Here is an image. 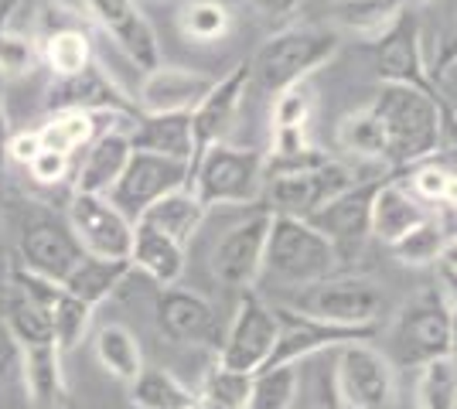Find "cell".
<instances>
[{
  "label": "cell",
  "instance_id": "22",
  "mask_svg": "<svg viewBox=\"0 0 457 409\" xmlns=\"http://www.w3.org/2000/svg\"><path fill=\"white\" fill-rule=\"evenodd\" d=\"M157 328L174 345H198L215 334V307L202 293L185 287H161L157 293Z\"/></svg>",
  "mask_w": 457,
  "mask_h": 409
},
{
  "label": "cell",
  "instance_id": "27",
  "mask_svg": "<svg viewBox=\"0 0 457 409\" xmlns=\"http://www.w3.org/2000/svg\"><path fill=\"white\" fill-rule=\"evenodd\" d=\"M406 11V0H331L328 14L338 35L359 41H379Z\"/></svg>",
  "mask_w": 457,
  "mask_h": 409
},
{
  "label": "cell",
  "instance_id": "49",
  "mask_svg": "<svg viewBox=\"0 0 457 409\" xmlns=\"http://www.w3.org/2000/svg\"><path fill=\"white\" fill-rule=\"evenodd\" d=\"M301 4H304V0H249V7H253L260 18H270V20L294 18V14L301 11Z\"/></svg>",
  "mask_w": 457,
  "mask_h": 409
},
{
  "label": "cell",
  "instance_id": "47",
  "mask_svg": "<svg viewBox=\"0 0 457 409\" xmlns=\"http://www.w3.org/2000/svg\"><path fill=\"white\" fill-rule=\"evenodd\" d=\"M21 358H24V351H21L18 334L11 331L7 317L0 314V382L21 379Z\"/></svg>",
  "mask_w": 457,
  "mask_h": 409
},
{
  "label": "cell",
  "instance_id": "16",
  "mask_svg": "<svg viewBox=\"0 0 457 409\" xmlns=\"http://www.w3.org/2000/svg\"><path fill=\"white\" fill-rule=\"evenodd\" d=\"M82 256L86 249L72 233L69 218L41 212L24 222V229H21V266L24 270L62 283Z\"/></svg>",
  "mask_w": 457,
  "mask_h": 409
},
{
  "label": "cell",
  "instance_id": "38",
  "mask_svg": "<svg viewBox=\"0 0 457 409\" xmlns=\"http://www.w3.org/2000/svg\"><path fill=\"white\" fill-rule=\"evenodd\" d=\"M297 403V362L287 365H263L253 372L246 409H294Z\"/></svg>",
  "mask_w": 457,
  "mask_h": 409
},
{
  "label": "cell",
  "instance_id": "2",
  "mask_svg": "<svg viewBox=\"0 0 457 409\" xmlns=\"http://www.w3.org/2000/svg\"><path fill=\"white\" fill-rule=\"evenodd\" d=\"M338 48H342V38L335 28L290 24L256 48V55L249 59V78L256 89L277 96L297 82H307L338 55Z\"/></svg>",
  "mask_w": 457,
  "mask_h": 409
},
{
  "label": "cell",
  "instance_id": "19",
  "mask_svg": "<svg viewBox=\"0 0 457 409\" xmlns=\"http://www.w3.org/2000/svg\"><path fill=\"white\" fill-rule=\"evenodd\" d=\"M219 76L188 69V65H157L144 72V82L137 89V113H191L202 99L212 93Z\"/></svg>",
  "mask_w": 457,
  "mask_h": 409
},
{
  "label": "cell",
  "instance_id": "42",
  "mask_svg": "<svg viewBox=\"0 0 457 409\" xmlns=\"http://www.w3.org/2000/svg\"><path fill=\"white\" fill-rule=\"evenodd\" d=\"M41 65V48L35 35H21L4 28L0 31V78H24Z\"/></svg>",
  "mask_w": 457,
  "mask_h": 409
},
{
  "label": "cell",
  "instance_id": "11",
  "mask_svg": "<svg viewBox=\"0 0 457 409\" xmlns=\"http://www.w3.org/2000/svg\"><path fill=\"white\" fill-rule=\"evenodd\" d=\"M191 184V164L188 160H174V157L147 154V151H134L130 164L123 168V175L110 188V201L130 222L151 209L157 198H164L174 188Z\"/></svg>",
  "mask_w": 457,
  "mask_h": 409
},
{
  "label": "cell",
  "instance_id": "21",
  "mask_svg": "<svg viewBox=\"0 0 457 409\" xmlns=\"http://www.w3.org/2000/svg\"><path fill=\"white\" fill-rule=\"evenodd\" d=\"M134 157V143L127 127H106L103 134L96 136L93 143L86 147V157L79 160L76 175H72V192H93V195H110L123 168L130 164Z\"/></svg>",
  "mask_w": 457,
  "mask_h": 409
},
{
  "label": "cell",
  "instance_id": "6",
  "mask_svg": "<svg viewBox=\"0 0 457 409\" xmlns=\"http://www.w3.org/2000/svg\"><path fill=\"white\" fill-rule=\"evenodd\" d=\"M335 382L348 409H396V365L372 338L335 348Z\"/></svg>",
  "mask_w": 457,
  "mask_h": 409
},
{
  "label": "cell",
  "instance_id": "14",
  "mask_svg": "<svg viewBox=\"0 0 457 409\" xmlns=\"http://www.w3.org/2000/svg\"><path fill=\"white\" fill-rule=\"evenodd\" d=\"M65 218H69V225H72V233H76L86 253L110 256V259H130L134 222L120 212L106 195L72 192Z\"/></svg>",
  "mask_w": 457,
  "mask_h": 409
},
{
  "label": "cell",
  "instance_id": "9",
  "mask_svg": "<svg viewBox=\"0 0 457 409\" xmlns=\"http://www.w3.org/2000/svg\"><path fill=\"white\" fill-rule=\"evenodd\" d=\"M277 334H280V321L273 314V304L260 300L253 290H243L239 307L222 338V348H219V365L246 372V375L260 372L277 348Z\"/></svg>",
  "mask_w": 457,
  "mask_h": 409
},
{
  "label": "cell",
  "instance_id": "52",
  "mask_svg": "<svg viewBox=\"0 0 457 409\" xmlns=\"http://www.w3.org/2000/svg\"><path fill=\"white\" fill-rule=\"evenodd\" d=\"M18 7H21V0H0V31L11 24V18L18 14Z\"/></svg>",
  "mask_w": 457,
  "mask_h": 409
},
{
  "label": "cell",
  "instance_id": "8",
  "mask_svg": "<svg viewBox=\"0 0 457 409\" xmlns=\"http://www.w3.org/2000/svg\"><path fill=\"white\" fill-rule=\"evenodd\" d=\"M294 307L314 314L321 321L342 324V328H379L386 311V297L376 283L362 276H328L321 283H311L294 300Z\"/></svg>",
  "mask_w": 457,
  "mask_h": 409
},
{
  "label": "cell",
  "instance_id": "36",
  "mask_svg": "<svg viewBox=\"0 0 457 409\" xmlns=\"http://www.w3.org/2000/svg\"><path fill=\"white\" fill-rule=\"evenodd\" d=\"M413 399L417 409H457V362L451 355L420 365Z\"/></svg>",
  "mask_w": 457,
  "mask_h": 409
},
{
  "label": "cell",
  "instance_id": "12",
  "mask_svg": "<svg viewBox=\"0 0 457 409\" xmlns=\"http://www.w3.org/2000/svg\"><path fill=\"white\" fill-rule=\"evenodd\" d=\"M273 314L280 321V334H277V348L270 355L267 365H287V362H301L318 351H335L348 345V341H362V338H376L379 328H342L321 321L314 314L301 311L294 304H273Z\"/></svg>",
  "mask_w": 457,
  "mask_h": 409
},
{
  "label": "cell",
  "instance_id": "40",
  "mask_svg": "<svg viewBox=\"0 0 457 409\" xmlns=\"http://www.w3.org/2000/svg\"><path fill=\"white\" fill-rule=\"evenodd\" d=\"M93 311L86 300H79L76 293H69L65 287H58L55 300L48 304V321H52V331H55V341L62 351H72L86 338L89 324H93Z\"/></svg>",
  "mask_w": 457,
  "mask_h": 409
},
{
  "label": "cell",
  "instance_id": "33",
  "mask_svg": "<svg viewBox=\"0 0 457 409\" xmlns=\"http://www.w3.org/2000/svg\"><path fill=\"white\" fill-rule=\"evenodd\" d=\"M35 41H38V48H41V65L52 72V78L76 76V72L89 69V65L96 61L93 41H89L86 24L62 28V31H52V35L35 38Z\"/></svg>",
  "mask_w": 457,
  "mask_h": 409
},
{
  "label": "cell",
  "instance_id": "50",
  "mask_svg": "<svg viewBox=\"0 0 457 409\" xmlns=\"http://www.w3.org/2000/svg\"><path fill=\"white\" fill-rule=\"evenodd\" d=\"M437 280H440V293L447 297V304L457 311V270H451V266H437Z\"/></svg>",
  "mask_w": 457,
  "mask_h": 409
},
{
  "label": "cell",
  "instance_id": "37",
  "mask_svg": "<svg viewBox=\"0 0 457 409\" xmlns=\"http://www.w3.org/2000/svg\"><path fill=\"white\" fill-rule=\"evenodd\" d=\"M444 242H447V229H444L440 215L434 212L427 222H420L406 235H400L389 246V253L396 256L403 266H437L440 253H444Z\"/></svg>",
  "mask_w": 457,
  "mask_h": 409
},
{
  "label": "cell",
  "instance_id": "30",
  "mask_svg": "<svg viewBox=\"0 0 457 409\" xmlns=\"http://www.w3.org/2000/svg\"><path fill=\"white\" fill-rule=\"evenodd\" d=\"M110 117H120V113H79V110L48 113V119L38 127L41 147L62 151V154H69V157L82 154L106 127H113V123L103 127V119H110ZM123 123H130V119H123Z\"/></svg>",
  "mask_w": 457,
  "mask_h": 409
},
{
  "label": "cell",
  "instance_id": "13",
  "mask_svg": "<svg viewBox=\"0 0 457 409\" xmlns=\"http://www.w3.org/2000/svg\"><path fill=\"white\" fill-rule=\"evenodd\" d=\"M86 18L113 38V45L134 61L140 72H151L161 65V41L151 18L144 14L140 0H82Z\"/></svg>",
  "mask_w": 457,
  "mask_h": 409
},
{
  "label": "cell",
  "instance_id": "45",
  "mask_svg": "<svg viewBox=\"0 0 457 409\" xmlns=\"http://www.w3.org/2000/svg\"><path fill=\"white\" fill-rule=\"evenodd\" d=\"M72 160H76V157L41 147L38 157L28 164V171H31V177H35L38 184H62V181H69V177H72Z\"/></svg>",
  "mask_w": 457,
  "mask_h": 409
},
{
  "label": "cell",
  "instance_id": "20",
  "mask_svg": "<svg viewBox=\"0 0 457 409\" xmlns=\"http://www.w3.org/2000/svg\"><path fill=\"white\" fill-rule=\"evenodd\" d=\"M249 86H253L249 61H239L236 69H228L226 76H219V82L212 86L209 96L191 110V127H195V140H198V154L209 143L228 140V130H232V123L239 117L243 102H246Z\"/></svg>",
  "mask_w": 457,
  "mask_h": 409
},
{
  "label": "cell",
  "instance_id": "26",
  "mask_svg": "<svg viewBox=\"0 0 457 409\" xmlns=\"http://www.w3.org/2000/svg\"><path fill=\"white\" fill-rule=\"evenodd\" d=\"M130 263L134 270H144L154 283L171 287L181 280L188 266V246L174 242L171 235L154 229L147 222H134V246H130Z\"/></svg>",
  "mask_w": 457,
  "mask_h": 409
},
{
  "label": "cell",
  "instance_id": "46",
  "mask_svg": "<svg viewBox=\"0 0 457 409\" xmlns=\"http://www.w3.org/2000/svg\"><path fill=\"white\" fill-rule=\"evenodd\" d=\"M76 24H86L82 11L76 7H65L58 0H48L38 7V18H35V38H45L52 31H62V28H76Z\"/></svg>",
  "mask_w": 457,
  "mask_h": 409
},
{
  "label": "cell",
  "instance_id": "1",
  "mask_svg": "<svg viewBox=\"0 0 457 409\" xmlns=\"http://www.w3.org/2000/svg\"><path fill=\"white\" fill-rule=\"evenodd\" d=\"M372 113L379 119L382 134V164L389 171H406L423 164L440 151L444 134H457V113L447 110L434 96L420 93L413 86L382 82L372 96Z\"/></svg>",
  "mask_w": 457,
  "mask_h": 409
},
{
  "label": "cell",
  "instance_id": "7",
  "mask_svg": "<svg viewBox=\"0 0 457 409\" xmlns=\"http://www.w3.org/2000/svg\"><path fill=\"white\" fill-rule=\"evenodd\" d=\"M359 175L328 157L321 164H307L294 171H273L267 175V192L263 198L270 201L273 215H294V218H311L321 205H328L335 195H342L345 188H352Z\"/></svg>",
  "mask_w": 457,
  "mask_h": 409
},
{
  "label": "cell",
  "instance_id": "29",
  "mask_svg": "<svg viewBox=\"0 0 457 409\" xmlns=\"http://www.w3.org/2000/svg\"><path fill=\"white\" fill-rule=\"evenodd\" d=\"M130 270H134L130 259H110V256L86 253L72 266V273L62 280V287L69 293H76L79 300H86L89 307H99L103 300L113 297L116 287L130 276Z\"/></svg>",
  "mask_w": 457,
  "mask_h": 409
},
{
  "label": "cell",
  "instance_id": "18",
  "mask_svg": "<svg viewBox=\"0 0 457 409\" xmlns=\"http://www.w3.org/2000/svg\"><path fill=\"white\" fill-rule=\"evenodd\" d=\"M45 110L48 113H65V110H79V113H120V117H137L134 96H123V89L113 82V76L93 61L89 69H82L76 76H58L52 78L48 93H45Z\"/></svg>",
  "mask_w": 457,
  "mask_h": 409
},
{
  "label": "cell",
  "instance_id": "25",
  "mask_svg": "<svg viewBox=\"0 0 457 409\" xmlns=\"http://www.w3.org/2000/svg\"><path fill=\"white\" fill-rule=\"evenodd\" d=\"M437 209H430L427 201H420L406 184H403L400 171L386 177L376 192V201H372V235L393 246L400 235H406L413 225L427 222Z\"/></svg>",
  "mask_w": 457,
  "mask_h": 409
},
{
  "label": "cell",
  "instance_id": "48",
  "mask_svg": "<svg viewBox=\"0 0 457 409\" xmlns=\"http://www.w3.org/2000/svg\"><path fill=\"white\" fill-rule=\"evenodd\" d=\"M41 151V134L38 130H24V134H11V140H7V157L11 160H18V164H31L35 157H38Z\"/></svg>",
  "mask_w": 457,
  "mask_h": 409
},
{
  "label": "cell",
  "instance_id": "10",
  "mask_svg": "<svg viewBox=\"0 0 457 409\" xmlns=\"http://www.w3.org/2000/svg\"><path fill=\"white\" fill-rule=\"evenodd\" d=\"M376 72L379 82H400V86H413L420 93L434 96L444 102L447 110H454L447 99L440 82L430 76L427 65V52H423V24L413 11H403V18L376 41Z\"/></svg>",
  "mask_w": 457,
  "mask_h": 409
},
{
  "label": "cell",
  "instance_id": "41",
  "mask_svg": "<svg viewBox=\"0 0 457 409\" xmlns=\"http://www.w3.org/2000/svg\"><path fill=\"white\" fill-rule=\"evenodd\" d=\"M335 140H338V147H342L345 154L359 157V160H379L382 164V134L372 106H362V110L342 117Z\"/></svg>",
  "mask_w": 457,
  "mask_h": 409
},
{
  "label": "cell",
  "instance_id": "39",
  "mask_svg": "<svg viewBox=\"0 0 457 409\" xmlns=\"http://www.w3.org/2000/svg\"><path fill=\"white\" fill-rule=\"evenodd\" d=\"M249 389H253V375L232 372L215 362V365L205 372V379H202L198 406L195 409H246Z\"/></svg>",
  "mask_w": 457,
  "mask_h": 409
},
{
  "label": "cell",
  "instance_id": "35",
  "mask_svg": "<svg viewBox=\"0 0 457 409\" xmlns=\"http://www.w3.org/2000/svg\"><path fill=\"white\" fill-rule=\"evenodd\" d=\"M178 31L191 45H215L232 31V11L226 0H188L178 11Z\"/></svg>",
  "mask_w": 457,
  "mask_h": 409
},
{
  "label": "cell",
  "instance_id": "51",
  "mask_svg": "<svg viewBox=\"0 0 457 409\" xmlns=\"http://www.w3.org/2000/svg\"><path fill=\"white\" fill-rule=\"evenodd\" d=\"M7 140H11V123H7V110H4V78H0V168L7 160Z\"/></svg>",
  "mask_w": 457,
  "mask_h": 409
},
{
  "label": "cell",
  "instance_id": "28",
  "mask_svg": "<svg viewBox=\"0 0 457 409\" xmlns=\"http://www.w3.org/2000/svg\"><path fill=\"white\" fill-rule=\"evenodd\" d=\"M205 215H209L205 201L195 195L191 184H185V188H174V192H168L164 198H157L137 222H147V225L161 229L164 235H171L174 242L188 246L191 239H195V233L202 229Z\"/></svg>",
  "mask_w": 457,
  "mask_h": 409
},
{
  "label": "cell",
  "instance_id": "44",
  "mask_svg": "<svg viewBox=\"0 0 457 409\" xmlns=\"http://www.w3.org/2000/svg\"><path fill=\"white\" fill-rule=\"evenodd\" d=\"M400 177H403V184H406L420 201H427V205H444L447 181H451V171H447V168L423 160V164H413V168L400 171Z\"/></svg>",
  "mask_w": 457,
  "mask_h": 409
},
{
  "label": "cell",
  "instance_id": "43",
  "mask_svg": "<svg viewBox=\"0 0 457 409\" xmlns=\"http://www.w3.org/2000/svg\"><path fill=\"white\" fill-rule=\"evenodd\" d=\"M427 65H430V76L437 82H444L447 72L457 65V0L444 4V14L437 20V35H434V45H430Z\"/></svg>",
  "mask_w": 457,
  "mask_h": 409
},
{
  "label": "cell",
  "instance_id": "31",
  "mask_svg": "<svg viewBox=\"0 0 457 409\" xmlns=\"http://www.w3.org/2000/svg\"><path fill=\"white\" fill-rule=\"evenodd\" d=\"M93 355L99 369L113 375L123 386H130L144 372V348H140L137 334L127 324H103L93 338Z\"/></svg>",
  "mask_w": 457,
  "mask_h": 409
},
{
  "label": "cell",
  "instance_id": "53",
  "mask_svg": "<svg viewBox=\"0 0 457 409\" xmlns=\"http://www.w3.org/2000/svg\"><path fill=\"white\" fill-rule=\"evenodd\" d=\"M451 358L457 362V311L451 307Z\"/></svg>",
  "mask_w": 457,
  "mask_h": 409
},
{
  "label": "cell",
  "instance_id": "34",
  "mask_svg": "<svg viewBox=\"0 0 457 409\" xmlns=\"http://www.w3.org/2000/svg\"><path fill=\"white\" fill-rule=\"evenodd\" d=\"M294 409H348L335 382V355L318 351L297 362V403Z\"/></svg>",
  "mask_w": 457,
  "mask_h": 409
},
{
  "label": "cell",
  "instance_id": "23",
  "mask_svg": "<svg viewBox=\"0 0 457 409\" xmlns=\"http://www.w3.org/2000/svg\"><path fill=\"white\" fill-rule=\"evenodd\" d=\"M127 134H130L134 151L174 157V160H188V164H195V157H198L191 113H137L127 123Z\"/></svg>",
  "mask_w": 457,
  "mask_h": 409
},
{
  "label": "cell",
  "instance_id": "5",
  "mask_svg": "<svg viewBox=\"0 0 457 409\" xmlns=\"http://www.w3.org/2000/svg\"><path fill=\"white\" fill-rule=\"evenodd\" d=\"M389 358L393 365H423L430 358L451 355V304L440 287L420 290L403 304L389 324Z\"/></svg>",
  "mask_w": 457,
  "mask_h": 409
},
{
  "label": "cell",
  "instance_id": "24",
  "mask_svg": "<svg viewBox=\"0 0 457 409\" xmlns=\"http://www.w3.org/2000/svg\"><path fill=\"white\" fill-rule=\"evenodd\" d=\"M21 358V386L28 392V403L35 409H65L69 406V382L62 372V355L58 341H41V345H24Z\"/></svg>",
  "mask_w": 457,
  "mask_h": 409
},
{
  "label": "cell",
  "instance_id": "17",
  "mask_svg": "<svg viewBox=\"0 0 457 409\" xmlns=\"http://www.w3.org/2000/svg\"><path fill=\"white\" fill-rule=\"evenodd\" d=\"M386 177H369V181H355L352 188H345L342 195H335L328 205H321L307 222L331 239V246L338 256L359 253L362 242L372 235V201Z\"/></svg>",
  "mask_w": 457,
  "mask_h": 409
},
{
  "label": "cell",
  "instance_id": "3",
  "mask_svg": "<svg viewBox=\"0 0 457 409\" xmlns=\"http://www.w3.org/2000/svg\"><path fill=\"white\" fill-rule=\"evenodd\" d=\"M342 270V256L331 246V239L318 233L307 218L294 215H273L270 218L267 253H263V273L280 287L304 290L311 283H321Z\"/></svg>",
  "mask_w": 457,
  "mask_h": 409
},
{
  "label": "cell",
  "instance_id": "15",
  "mask_svg": "<svg viewBox=\"0 0 457 409\" xmlns=\"http://www.w3.org/2000/svg\"><path fill=\"white\" fill-rule=\"evenodd\" d=\"M270 218L273 212L249 215L246 222L232 225L212 249V276L226 287L236 290H253L260 283V273H263V253H267V235H270Z\"/></svg>",
  "mask_w": 457,
  "mask_h": 409
},
{
  "label": "cell",
  "instance_id": "4",
  "mask_svg": "<svg viewBox=\"0 0 457 409\" xmlns=\"http://www.w3.org/2000/svg\"><path fill=\"white\" fill-rule=\"evenodd\" d=\"M270 157L260 147H236L228 140L209 143L191 164V188L205 201L215 205H256L267 192Z\"/></svg>",
  "mask_w": 457,
  "mask_h": 409
},
{
  "label": "cell",
  "instance_id": "54",
  "mask_svg": "<svg viewBox=\"0 0 457 409\" xmlns=\"http://www.w3.org/2000/svg\"><path fill=\"white\" fill-rule=\"evenodd\" d=\"M151 4H164V0H151Z\"/></svg>",
  "mask_w": 457,
  "mask_h": 409
},
{
  "label": "cell",
  "instance_id": "32",
  "mask_svg": "<svg viewBox=\"0 0 457 409\" xmlns=\"http://www.w3.org/2000/svg\"><path fill=\"white\" fill-rule=\"evenodd\" d=\"M130 389V406L134 409H195L198 406V389L185 386L174 372L147 369L137 375Z\"/></svg>",
  "mask_w": 457,
  "mask_h": 409
}]
</instances>
